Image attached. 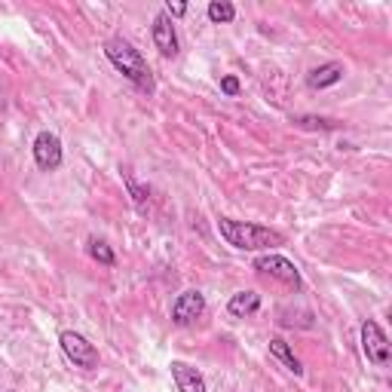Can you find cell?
<instances>
[{
    "label": "cell",
    "instance_id": "cell-1",
    "mask_svg": "<svg viewBox=\"0 0 392 392\" xmlns=\"http://www.w3.org/2000/svg\"><path fill=\"white\" fill-rule=\"evenodd\" d=\"M218 233L227 245H233L236 252H270L276 245L285 242L279 230L249 221H233V218H218Z\"/></svg>",
    "mask_w": 392,
    "mask_h": 392
},
{
    "label": "cell",
    "instance_id": "cell-12",
    "mask_svg": "<svg viewBox=\"0 0 392 392\" xmlns=\"http://www.w3.org/2000/svg\"><path fill=\"white\" fill-rule=\"evenodd\" d=\"M270 353H273L276 359H279V362H282L288 371H292L294 377H301V374H304V365H301V359L294 356V349L288 346L282 337H270Z\"/></svg>",
    "mask_w": 392,
    "mask_h": 392
},
{
    "label": "cell",
    "instance_id": "cell-7",
    "mask_svg": "<svg viewBox=\"0 0 392 392\" xmlns=\"http://www.w3.org/2000/svg\"><path fill=\"white\" fill-rule=\"evenodd\" d=\"M202 313H205V294L196 292V288H190V292H181L178 297H175V304H172V322L178 325V328L193 325Z\"/></svg>",
    "mask_w": 392,
    "mask_h": 392
},
{
    "label": "cell",
    "instance_id": "cell-2",
    "mask_svg": "<svg viewBox=\"0 0 392 392\" xmlns=\"http://www.w3.org/2000/svg\"><path fill=\"white\" fill-rule=\"evenodd\" d=\"M105 56H108L110 65L129 80V83H135L144 92H153V74H150L148 61H144V56L129 43V40H123V37L108 40V43H105Z\"/></svg>",
    "mask_w": 392,
    "mask_h": 392
},
{
    "label": "cell",
    "instance_id": "cell-11",
    "mask_svg": "<svg viewBox=\"0 0 392 392\" xmlns=\"http://www.w3.org/2000/svg\"><path fill=\"white\" fill-rule=\"evenodd\" d=\"M261 309V294L257 292H236L230 301H227V313L233 319H249Z\"/></svg>",
    "mask_w": 392,
    "mask_h": 392
},
{
    "label": "cell",
    "instance_id": "cell-8",
    "mask_svg": "<svg viewBox=\"0 0 392 392\" xmlns=\"http://www.w3.org/2000/svg\"><path fill=\"white\" fill-rule=\"evenodd\" d=\"M150 37H153V46L160 49V56L163 58H175L178 56V49H181V40H178V31H175V22L166 16V13H160L157 19H153V25H150Z\"/></svg>",
    "mask_w": 392,
    "mask_h": 392
},
{
    "label": "cell",
    "instance_id": "cell-6",
    "mask_svg": "<svg viewBox=\"0 0 392 392\" xmlns=\"http://www.w3.org/2000/svg\"><path fill=\"white\" fill-rule=\"evenodd\" d=\"M34 163H37V169H43V172H56L61 166V160H65V148H61V138L56 135V132H37V138H34Z\"/></svg>",
    "mask_w": 392,
    "mask_h": 392
},
{
    "label": "cell",
    "instance_id": "cell-10",
    "mask_svg": "<svg viewBox=\"0 0 392 392\" xmlns=\"http://www.w3.org/2000/svg\"><path fill=\"white\" fill-rule=\"evenodd\" d=\"M340 80H344V65H340V61H325V65H319L306 74V86L328 89V86H337Z\"/></svg>",
    "mask_w": 392,
    "mask_h": 392
},
{
    "label": "cell",
    "instance_id": "cell-4",
    "mask_svg": "<svg viewBox=\"0 0 392 392\" xmlns=\"http://www.w3.org/2000/svg\"><path fill=\"white\" fill-rule=\"evenodd\" d=\"M254 270L257 273H264V276H270V279H279L282 285H288V288H294V292H301L304 288V279H301V270L288 261V257H282V254H257L254 257Z\"/></svg>",
    "mask_w": 392,
    "mask_h": 392
},
{
    "label": "cell",
    "instance_id": "cell-17",
    "mask_svg": "<svg viewBox=\"0 0 392 392\" xmlns=\"http://www.w3.org/2000/svg\"><path fill=\"white\" fill-rule=\"evenodd\" d=\"M239 89H242V83H239V80H236L233 74H227V77H221V92H224V96H239Z\"/></svg>",
    "mask_w": 392,
    "mask_h": 392
},
{
    "label": "cell",
    "instance_id": "cell-3",
    "mask_svg": "<svg viewBox=\"0 0 392 392\" xmlns=\"http://www.w3.org/2000/svg\"><path fill=\"white\" fill-rule=\"evenodd\" d=\"M362 353L374 368H389V362H392L389 337L374 319H365L362 322Z\"/></svg>",
    "mask_w": 392,
    "mask_h": 392
},
{
    "label": "cell",
    "instance_id": "cell-14",
    "mask_svg": "<svg viewBox=\"0 0 392 392\" xmlns=\"http://www.w3.org/2000/svg\"><path fill=\"white\" fill-rule=\"evenodd\" d=\"M233 19H236V6L230 4V0H212V4H209V22L230 25Z\"/></svg>",
    "mask_w": 392,
    "mask_h": 392
},
{
    "label": "cell",
    "instance_id": "cell-5",
    "mask_svg": "<svg viewBox=\"0 0 392 392\" xmlns=\"http://www.w3.org/2000/svg\"><path fill=\"white\" fill-rule=\"evenodd\" d=\"M58 346H61V353H65V359L74 368H83V371L98 368V349L92 346L80 331H61Z\"/></svg>",
    "mask_w": 392,
    "mask_h": 392
},
{
    "label": "cell",
    "instance_id": "cell-16",
    "mask_svg": "<svg viewBox=\"0 0 392 392\" xmlns=\"http://www.w3.org/2000/svg\"><path fill=\"white\" fill-rule=\"evenodd\" d=\"M294 123L301 129H322V132H334L340 126L337 120H325V117H297Z\"/></svg>",
    "mask_w": 392,
    "mask_h": 392
},
{
    "label": "cell",
    "instance_id": "cell-13",
    "mask_svg": "<svg viewBox=\"0 0 392 392\" xmlns=\"http://www.w3.org/2000/svg\"><path fill=\"white\" fill-rule=\"evenodd\" d=\"M86 252H89L92 261H98L101 267H113V264H117V254H113V249H110L105 239H98V236H89Z\"/></svg>",
    "mask_w": 392,
    "mask_h": 392
},
{
    "label": "cell",
    "instance_id": "cell-15",
    "mask_svg": "<svg viewBox=\"0 0 392 392\" xmlns=\"http://www.w3.org/2000/svg\"><path fill=\"white\" fill-rule=\"evenodd\" d=\"M123 181H126L129 196H132V202L138 205V212H144V209H148V187H141V184H135V178H132L129 172H123Z\"/></svg>",
    "mask_w": 392,
    "mask_h": 392
},
{
    "label": "cell",
    "instance_id": "cell-9",
    "mask_svg": "<svg viewBox=\"0 0 392 392\" xmlns=\"http://www.w3.org/2000/svg\"><path fill=\"white\" fill-rule=\"evenodd\" d=\"M169 368H172V380H175V386H178V392H209V386H205V377L193 365L172 362Z\"/></svg>",
    "mask_w": 392,
    "mask_h": 392
},
{
    "label": "cell",
    "instance_id": "cell-18",
    "mask_svg": "<svg viewBox=\"0 0 392 392\" xmlns=\"http://www.w3.org/2000/svg\"><path fill=\"white\" fill-rule=\"evenodd\" d=\"M163 13H166L169 19L184 16V13H187V4H166V6H163Z\"/></svg>",
    "mask_w": 392,
    "mask_h": 392
}]
</instances>
